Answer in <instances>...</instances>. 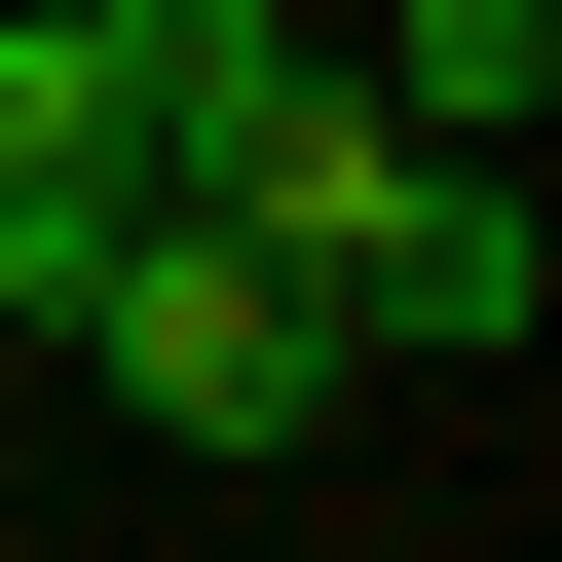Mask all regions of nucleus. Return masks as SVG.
Listing matches in <instances>:
<instances>
[{
    "instance_id": "f257e3e1",
    "label": "nucleus",
    "mask_w": 562,
    "mask_h": 562,
    "mask_svg": "<svg viewBox=\"0 0 562 562\" xmlns=\"http://www.w3.org/2000/svg\"><path fill=\"white\" fill-rule=\"evenodd\" d=\"M38 338H76V375H113L150 450H338V413H375V375H338V301H301V262H262V225H225L188 150H150L113 225H76V301H38Z\"/></svg>"
},
{
    "instance_id": "f03ea898",
    "label": "nucleus",
    "mask_w": 562,
    "mask_h": 562,
    "mask_svg": "<svg viewBox=\"0 0 562 562\" xmlns=\"http://www.w3.org/2000/svg\"><path fill=\"white\" fill-rule=\"evenodd\" d=\"M113 188H150V76L76 38V0H0V338L76 301V225H113Z\"/></svg>"
}]
</instances>
